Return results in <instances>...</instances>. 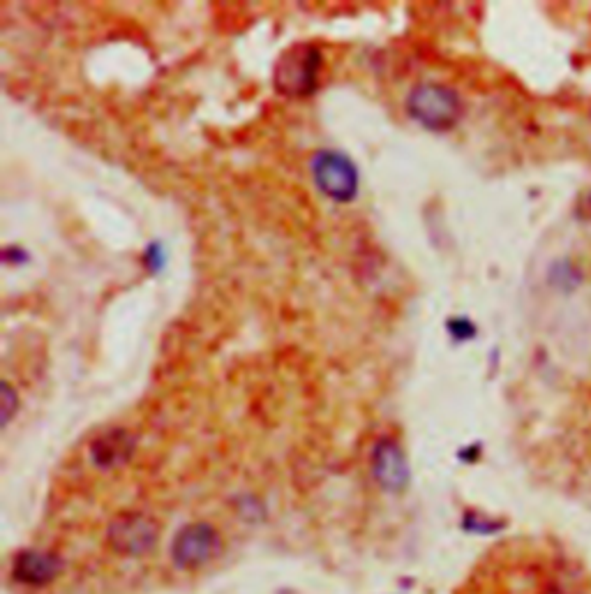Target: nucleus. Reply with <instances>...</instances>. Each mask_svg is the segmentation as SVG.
I'll return each mask as SVG.
<instances>
[{"label": "nucleus", "instance_id": "nucleus-3", "mask_svg": "<svg viewBox=\"0 0 591 594\" xmlns=\"http://www.w3.org/2000/svg\"><path fill=\"white\" fill-rule=\"evenodd\" d=\"M107 541L114 553L125 558H141L155 551L160 541V523L141 511H125L109 523Z\"/></svg>", "mask_w": 591, "mask_h": 594}, {"label": "nucleus", "instance_id": "nucleus-11", "mask_svg": "<svg viewBox=\"0 0 591 594\" xmlns=\"http://www.w3.org/2000/svg\"><path fill=\"white\" fill-rule=\"evenodd\" d=\"M545 594H578V592L568 590V588H564V585H550V588L545 590Z\"/></svg>", "mask_w": 591, "mask_h": 594}, {"label": "nucleus", "instance_id": "nucleus-2", "mask_svg": "<svg viewBox=\"0 0 591 594\" xmlns=\"http://www.w3.org/2000/svg\"><path fill=\"white\" fill-rule=\"evenodd\" d=\"M407 111L432 132H446L462 118V100L458 91L444 84H418L411 88L407 98Z\"/></svg>", "mask_w": 591, "mask_h": 594}, {"label": "nucleus", "instance_id": "nucleus-1", "mask_svg": "<svg viewBox=\"0 0 591 594\" xmlns=\"http://www.w3.org/2000/svg\"><path fill=\"white\" fill-rule=\"evenodd\" d=\"M321 68H324V56L317 44L298 42L282 51L275 63V88L287 98H305L317 88Z\"/></svg>", "mask_w": 591, "mask_h": 594}, {"label": "nucleus", "instance_id": "nucleus-7", "mask_svg": "<svg viewBox=\"0 0 591 594\" xmlns=\"http://www.w3.org/2000/svg\"><path fill=\"white\" fill-rule=\"evenodd\" d=\"M63 569V560L54 553L44 551H21L14 558V578L26 585H47Z\"/></svg>", "mask_w": 591, "mask_h": 594}, {"label": "nucleus", "instance_id": "nucleus-6", "mask_svg": "<svg viewBox=\"0 0 591 594\" xmlns=\"http://www.w3.org/2000/svg\"><path fill=\"white\" fill-rule=\"evenodd\" d=\"M372 472L386 490L405 488L409 479L407 460L393 440H381L372 451Z\"/></svg>", "mask_w": 591, "mask_h": 594}, {"label": "nucleus", "instance_id": "nucleus-4", "mask_svg": "<svg viewBox=\"0 0 591 594\" xmlns=\"http://www.w3.org/2000/svg\"><path fill=\"white\" fill-rule=\"evenodd\" d=\"M222 553L220 532L211 523H190L176 534L171 560L183 571H199L213 564Z\"/></svg>", "mask_w": 591, "mask_h": 594}, {"label": "nucleus", "instance_id": "nucleus-9", "mask_svg": "<svg viewBox=\"0 0 591 594\" xmlns=\"http://www.w3.org/2000/svg\"><path fill=\"white\" fill-rule=\"evenodd\" d=\"M448 331L455 340H471L476 336V326L467 317H455L448 322Z\"/></svg>", "mask_w": 591, "mask_h": 594}, {"label": "nucleus", "instance_id": "nucleus-5", "mask_svg": "<svg viewBox=\"0 0 591 594\" xmlns=\"http://www.w3.org/2000/svg\"><path fill=\"white\" fill-rule=\"evenodd\" d=\"M312 178L317 188L335 202H351L358 192V169L340 151H319L314 155Z\"/></svg>", "mask_w": 591, "mask_h": 594}, {"label": "nucleus", "instance_id": "nucleus-10", "mask_svg": "<svg viewBox=\"0 0 591 594\" xmlns=\"http://www.w3.org/2000/svg\"><path fill=\"white\" fill-rule=\"evenodd\" d=\"M3 391H5V393H3V398H5V407H3L5 419H3V421L7 423V421H10V417H12V400H10V398H12V391H10V386H7V384L3 386Z\"/></svg>", "mask_w": 591, "mask_h": 594}, {"label": "nucleus", "instance_id": "nucleus-8", "mask_svg": "<svg viewBox=\"0 0 591 594\" xmlns=\"http://www.w3.org/2000/svg\"><path fill=\"white\" fill-rule=\"evenodd\" d=\"M134 451V437L123 428L109 430L102 437H97L91 447V456L95 465L104 467V470H111V467L123 465L127 458L132 456Z\"/></svg>", "mask_w": 591, "mask_h": 594}]
</instances>
